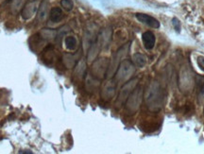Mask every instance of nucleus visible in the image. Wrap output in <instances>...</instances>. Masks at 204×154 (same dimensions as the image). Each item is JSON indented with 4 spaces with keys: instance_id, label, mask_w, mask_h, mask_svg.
I'll return each mask as SVG.
<instances>
[{
    "instance_id": "nucleus-1",
    "label": "nucleus",
    "mask_w": 204,
    "mask_h": 154,
    "mask_svg": "<svg viewBox=\"0 0 204 154\" xmlns=\"http://www.w3.org/2000/svg\"><path fill=\"white\" fill-rule=\"evenodd\" d=\"M135 17L137 18L139 22H141L144 25H147L153 28H160V22L154 17H152L148 14L144 13H136Z\"/></svg>"
},
{
    "instance_id": "nucleus-2",
    "label": "nucleus",
    "mask_w": 204,
    "mask_h": 154,
    "mask_svg": "<svg viewBox=\"0 0 204 154\" xmlns=\"http://www.w3.org/2000/svg\"><path fill=\"white\" fill-rule=\"evenodd\" d=\"M143 43L147 49H151L155 45V35L150 31H147L143 34Z\"/></svg>"
},
{
    "instance_id": "nucleus-3",
    "label": "nucleus",
    "mask_w": 204,
    "mask_h": 154,
    "mask_svg": "<svg viewBox=\"0 0 204 154\" xmlns=\"http://www.w3.org/2000/svg\"><path fill=\"white\" fill-rule=\"evenodd\" d=\"M63 17L62 11L59 8H53L51 9L50 13H49V19L51 22L53 23H58L59 21H61Z\"/></svg>"
},
{
    "instance_id": "nucleus-4",
    "label": "nucleus",
    "mask_w": 204,
    "mask_h": 154,
    "mask_svg": "<svg viewBox=\"0 0 204 154\" xmlns=\"http://www.w3.org/2000/svg\"><path fill=\"white\" fill-rule=\"evenodd\" d=\"M65 45L67 46V48L69 49H74L76 48V42L74 37H67L65 39Z\"/></svg>"
},
{
    "instance_id": "nucleus-5",
    "label": "nucleus",
    "mask_w": 204,
    "mask_h": 154,
    "mask_svg": "<svg viewBox=\"0 0 204 154\" xmlns=\"http://www.w3.org/2000/svg\"><path fill=\"white\" fill-rule=\"evenodd\" d=\"M61 4L66 11H71L73 9V2L71 0H62Z\"/></svg>"
},
{
    "instance_id": "nucleus-6",
    "label": "nucleus",
    "mask_w": 204,
    "mask_h": 154,
    "mask_svg": "<svg viewBox=\"0 0 204 154\" xmlns=\"http://www.w3.org/2000/svg\"><path fill=\"white\" fill-rule=\"evenodd\" d=\"M20 153H32L31 151H20Z\"/></svg>"
}]
</instances>
